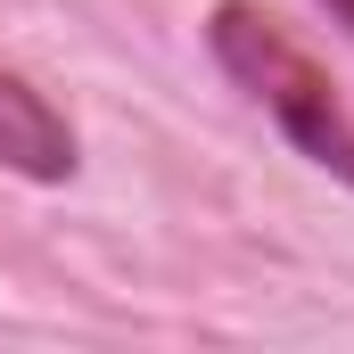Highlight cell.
Returning a JSON list of instances; mask_svg holds the SVG:
<instances>
[{
    "instance_id": "6da1fadb",
    "label": "cell",
    "mask_w": 354,
    "mask_h": 354,
    "mask_svg": "<svg viewBox=\"0 0 354 354\" xmlns=\"http://www.w3.org/2000/svg\"><path fill=\"white\" fill-rule=\"evenodd\" d=\"M206 50H214V66L280 124V140H288L305 165H322V174H338L354 189V107L338 99L330 66L272 17L264 0H214Z\"/></svg>"
},
{
    "instance_id": "7a4b0ae2",
    "label": "cell",
    "mask_w": 354,
    "mask_h": 354,
    "mask_svg": "<svg viewBox=\"0 0 354 354\" xmlns=\"http://www.w3.org/2000/svg\"><path fill=\"white\" fill-rule=\"evenodd\" d=\"M0 165L17 181H66L75 174V124L50 91H33L17 66H0Z\"/></svg>"
},
{
    "instance_id": "3957f363",
    "label": "cell",
    "mask_w": 354,
    "mask_h": 354,
    "mask_svg": "<svg viewBox=\"0 0 354 354\" xmlns=\"http://www.w3.org/2000/svg\"><path fill=\"white\" fill-rule=\"evenodd\" d=\"M322 8H330V17H338V25H354V0H322Z\"/></svg>"
}]
</instances>
